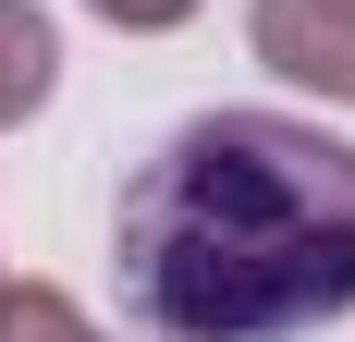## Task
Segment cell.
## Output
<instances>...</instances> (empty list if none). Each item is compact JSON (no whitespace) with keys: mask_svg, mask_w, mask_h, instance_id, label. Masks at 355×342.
<instances>
[{"mask_svg":"<svg viewBox=\"0 0 355 342\" xmlns=\"http://www.w3.org/2000/svg\"><path fill=\"white\" fill-rule=\"evenodd\" d=\"M110 281L147 342H306L355 306V147L294 110H196L123 171Z\"/></svg>","mask_w":355,"mask_h":342,"instance_id":"obj_1","label":"cell"},{"mask_svg":"<svg viewBox=\"0 0 355 342\" xmlns=\"http://www.w3.org/2000/svg\"><path fill=\"white\" fill-rule=\"evenodd\" d=\"M49 86H62V25H49L37 0H0V135L49 98Z\"/></svg>","mask_w":355,"mask_h":342,"instance_id":"obj_3","label":"cell"},{"mask_svg":"<svg viewBox=\"0 0 355 342\" xmlns=\"http://www.w3.org/2000/svg\"><path fill=\"white\" fill-rule=\"evenodd\" d=\"M0 342H110L62 281H0Z\"/></svg>","mask_w":355,"mask_h":342,"instance_id":"obj_4","label":"cell"},{"mask_svg":"<svg viewBox=\"0 0 355 342\" xmlns=\"http://www.w3.org/2000/svg\"><path fill=\"white\" fill-rule=\"evenodd\" d=\"M245 49L282 73V86L355 110V0H257V12H245Z\"/></svg>","mask_w":355,"mask_h":342,"instance_id":"obj_2","label":"cell"},{"mask_svg":"<svg viewBox=\"0 0 355 342\" xmlns=\"http://www.w3.org/2000/svg\"><path fill=\"white\" fill-rule=\"evenodd\" d=\"M98 25H123V37H172V25H196L209 0H86Z\"/></svg>","mask_w":355,"mask_h":342,"instance_id":"obj_5","label":"cell"}]
</instances>
